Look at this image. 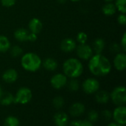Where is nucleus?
<instances>
[{
	"label": "nucleus",
	"mask_w": 126,
	"mask_h": 126,
	"mask_svg": "<svg viewBox=\"0 0 126 126\" xmlns=\"http://www.w3.org/2000/svg\"><path fill=\"white\" fill-rule=\"evenodd\" d=\"M88 61L89 70L95 76H105L111 71L112 65L110 60L102 53L93 54Z\"/></svg>",
	"instance_id": "obj_1"
},
{
	"label": "nucleus",
	"mask_w": 126,
	"mask_h": 126,
	"mask_svg": "<svg viewBox=\"0 0 126 126\" xmlns=\"http://www.w3.org/2000/svg\"><path fill=\"white\" fill-rule=\"evenodd\" d=\"M83 65L79 59L69 58L63 63V72L67 78L80 77L83 72Z\"/></svg>",
	"instance_id": "obj_2"
},
{
	"label": "nucleus",
	"mask_w": 126,
	"mask_h": 126,
	"mask_svg": "<svg viewBox=\"0 0 126 126\" xmlns=\"http://www.w3.org/2000/svg\"><path fill=\"white\" fill-rule=\"evenodd\" d=\"M21 65L27 71L35 72L41 67L42 60L37 53L28 52L22 54L21 58Z\"/></svg>",
	"instance_id": "obj_3"
},
{
	"label": "nucleus",
	"mask_w": 126,
	"mask_h": 126,
	"mask_svg": "<svg viewBox=\"0 0 126 126\" xmlns=\"http://www.w3.org/2000/svg\"><path fill=\"white\" fill-rule=\"evenodd\" d=\"M110 99L116 105H124L126 102V89L124 86L116 87L110 94Z\"/></svg>",
	"instance_id": "obj_4"
},
{
	"label": "nucleus",
	"mask_w": 126,
	"mask_h": 126,
	"mask_svg": "<svg viewBox=\"0 0 126 126\" xmlns=\"http://www.w3.org/2000/svg\"><path fill=\"white\" fill-rule=\"evenodd\" d=\"M32 97V94L31 90L27 87H22L17 91L16 96L14 97V102L25 105L30 102Z\"/></svg>",
	"instance_id": "obj_5"
},
{
	"label": "nucleus",
	"mask_w": 126,
	"mask_h": 126,
	"mask_svg": "<svg viewBox=\"0 0 126 126\" xmlns=\"http://www.w3.org/2000/svg\"><path fill=\"white\" fill-rule=\"evenodd\" d=\"M75 50L78 57L82 60H89L94 54L92 48L86 43L79 44L76 46Z\"/></svg>",
	"instance_id": "obj_6"
},
{
	"label": "nucleus",
	"mask_w": 126,
	"mask_h": 126,
	"mask_svg": "<svg viewBox=\"0 0 126 126\" xmlns=\"http://www.w3.org/2000/svg\"><path fill=\"white\" fill-rule=\"evenodd\" d=\"M82 88L86 94H93L99 90L100 82L97 79L89 77L83 81L82 84Z\"/></svg>",
	"instance_id": "obj_7"
},
{
	"label": "nucleus",
	"mask_w": 126,
	"mask_h": 126,
	"mask_svg": "<svg viewBox=\"0 0 126 126\" xmlns=\"http://www.w3.org/2000/svg\"><path fill=\"white\" fill-rule=\"evenodd\" d=\"M67 76L64 74L58 73L53 75L50 79V84L53 88L59 90L65 87L67 84Z\"/></svg>",
	"instance_id": "obj_8"
},
{
	"label": "nucleus",
	"mask_w": 126,
	"mask_h": 126,
	"mask_svg": "<svg viewBox=\"0 0 126 126\" xmlns=\"http://www.w3.org/2000/svg\"><path fill=\"white\" fill-rule=\"evenodd\" d=\"M114 121L120 125L125 126L126 123V108L124 105H120L116 108L112 114Z\"/></svg>",
	"instance_id": "obj_9"
},
{
	"label": "nucleus",
	"mask_w": 126,
	"mask_h": 126,
	"mask_svg": "<svg viewBox=\"0 0 126 126\" xmlns=\"http://www.w3.org/2000/svg\"><path fill=\"white\" fill-rule=\"evenodd\" d=\"M113 65L118 71H123L126 68V55L125 52L117 53L113 60Z\"/></svg>",
	"instance_id": "obj_10"
},
{
	"label": "nucleus",
	"mask_w": 126,
	"mask_h": 126,
	"mask_svg": "<svg viewBox=\"0 0 126 126\" xmlns=\"http://www.w3.org/2000/svg\"><path fill=\"white\" fill-rule=\"evenodd\" d=\"M77 46V42L72 38H65L63 39L60 44L61 50L64 53H70L75 50Z\"/></svg>",
	"instance_id": "obj_11"
},
{
	"label": "nucleus",
	"mask_w": 126,
	"mask_h": 126,
	"mask_svg": "<svg viewBox=\"0 0 126 126\" xmlns=\"http://www.w3.org/2000/svg\"><path fill=\"white\" fill-rule=\"evenodd\" d=\"M18 74L16 69L14 68H9L7 69L2 74L1 78L3 81L7 84L14 83L18 79Z\"/></svg>",
	"instance_id": "obj_12"
},
{
	"label": "nucleus",
	"mask_w": 126,
	"mask_h": 126,
	"mask_svg": "<svg viewBox=\"0 0 126 126\" xmlns=\"http://www.w3.org/2000/svg\"><path fill=\"white\" fill-rule=\"evenodd\" d=\"M28 28L30 32L38 34L43 28L42 22L38 18H32L30 20L28 24Z\"/></svg>",
	"instance_id": "obj_13"
},
{
	"label": "nucleus",
	"mask_w": 126,
	"mask_h": 126,
	"mask_svg": "<svg viewBox=\"0 0 126 126\" xmlns=\"http://www.w3.org/2000/svg\"><path fill=\"white\" fill-rule=\"evenodd\" d=\"M30 31L24 27H19L17 28L14 33H13V36L14 38L20 42H24L27 41L28 39V35H29Z\"/></svg>",
	"instance_id": "obj_14"
},
{
	"label": "nucleus",
	"mask_w": 126,
	"mask_h": 126,
	"mask_svg": "<svg viewBox=\"0 0 126 126\" xmlns=\"http://www.w3.org/2000/svg\"><path fill=\"white\" fill-rule=\"evenodd\" d=\"M85 105L81 102H75L72 105L69 109L70 114L72 117H78L83 114L85 111Z\"/></svg>",
	"instance_id": "obj_15"
},
{
	"label": "nucleus",
	"mask_w": 126,
	"mask_h": 126,
	"mask_svg": "<svg viewBox=\"0 0 126 126\" xmlns=\"http://www.w3.org/2000/svg\"><path fill=\"white\" fill-rule=\"evenodd\" d=\"M68 121V116L64 112H58L54 116V122L56 126H67Z\"/></svg>",
	"instance_id": "obj_16"
},
{
	"label": "nucleus",
	"mask_w": 126,
	"mask_h": 126,
	"mask_svg": "<svg viewBox=\"0 0 126 126\" xmlns=\"http://www.w3.org/2000/svg\"><path fill=\"white\" fill-rule=\"evenodd\" d=\"M105 47H106L105 40L103 39L102 38H97L93 42L92 48L94 53L99 54V53H103V51L105 49Z\"/></svg>",
	"instance_id": "obj_17"
},
{
	"label": "nucleus",
	"mask_w": 126,
	"mask_h": 126,
	"mask_svg": "<svg viewBox=\"0 0 126 126\" xmlns=\"http://www.w3.org/2000/svg\"><path fill=\"white\" fill-rule=\"evenodd\" d=\"M43 67L48 71H54L58 68V63L56 59L52 57H48L44 60V62H42Z\"/></svg>",
	"instance_id": "obj_18"
},
{
	"label": "nucleus",
	"mask_w": 126,
	"mask_h": 126,
	"mask_svg": "<svg viewBox=\"0 0 126 126\" xmlns=\"http://www.w3.org/2000/svg\"><path fill=\"white\" fill-rule=\"evenodd\" d=\"M95 100L98 103L100 104H106L110 100V94L108 91L105 90L102 91H97L95 93Z\"/></svg>",
	"instance_id": "obj_19"
},
{
	"label": "nucleus",
	"mask_w": 126,
	"mask_h": 126,
	"mask_svg": "<svg viewBox=\"0 0 126 126\" xmlns=\"http://www.w3.org/2000/svg\"><path fill=\"white\" fill-rule=\"evenodd\" d=\"M103 13L107 16H111L116 13L117 8L115 7L114 3L113 2H106V4L102 7Z\"/></svg>",
	"instance_id": "obj_20"
},
{
	"label": "nucleus",
	"mask_w": 126,
	"mask_h": 126,
	"mask_svg": "<svg viewBox=\"0 0 126 126\" xmlns=\"http://www.w3.org/2000/svg\"><path fill=\"white\" fill-rule=\"evenodd\" d=\"M11 47L9 39L4 35H0V53H5Z\"/></svg>",
	"instance_id": "obj_21"
},
{
	"label": "nucleus",
	"mask_w": 126,
	"mask_h": 126,
	"mask_svg": "<svg viewBox=\"0 0 126 126\" xmlns=\"http://www.w3.org/2000/svg\"><path fill=\"white\" fill-rule=\"evenodd\" d=\"M0 102L2 105L7 106L14 102V96L9 92L2 93V95L0 98Z\"/></svg>",
	"instance_id": "obj_22"
},
{
	"label": "nucleus",
	"mask_w": 126,
	"mask_h": 126,
	"mask_svg": "<svg viewBox=\"0 0 126 126\" xmlns=\"http://www.w3.org/2000/svg\"><path fill=\"white\" fill-rule=\"evenodd\" d=\"M66 85L68 86V88L71 91H77L80 88V82L77 79V78L70 79L69 81H67Z\"/></svg>",
	"instance_id": "obj_23"
},
{
	"label": "nucleus",
	"mask_w": 126,
	"mask_h": 126,
	"mask_svg": "<svg viewBox=\"0 0 126 126\" xmlns=\"http://www.w3.org/2000/svg\"><path fill=\"white\" fill-rule=\"evenodd\" d=\"M10 53L13 57H19L21 56L23 54V49L19 45H14L13 47H10Z\"/></svg>",
	"instance_id": "obj_24"
},
{
	"label": "nucleus",
	"mask_w": 126,
	"mask_h": 126,
	"mask_svg": "<svg viewBox=\"0 0 126 126\" xmlns=\"http://www.w3.org/2000/svg\"><path fill=\"white\" fill-rule=\"evenodd\" d=\"M115 1V7L117 10L120 13H126V0H114Z\"/></svg>",
	"instance_id": "obj_25"
},
{
	"label": "nucleus",
	"mask_w": 126,
	"mask_h": 126,
	"mask_svg": "<svg viewBox=\"0 0 126 126\" xmlns=\"http://www.w3.org/2000/svg\"><path fill=\"white\" fill-rule=\"evenodd\" d=\"M4 126H19V121L16 117L9 116L4 120Z\"/></svg>",
	"instance_id": "obj_26"
},
{
	"label": "nucleus",
	"mask_w": 126,
	"mask_h": 126,
	"mask_svg": "<svg viewBox=\"0 0 126 126\" xmlns=\"http://www.w3.org/2000/svg\"><path fill=\"white\" fill-rule=\"evenodd\" d=\"M87 40H88V35L86 33L83 31H80L77 34L76 42H78L79 44H85L86 43Z\"/></svg>",
	"instance_id": "obj_27"
},
{
	"label": "nucleus",
	"mask_w": 126,
	"mask_h": 126,
	"mask_svg": "<svg viewBox=\"0 0 126 126\" xmlns=\"http://www.w3.org/2000/svg\"><path fill=\"white\" fill-rule=\"evenodd\" d=\"M52 104H53V106L55 108H61L64 105V100L62 97H56L53 99L52 100Z\"/></svg>",
	"instance_id": "obj_28"
},
{
	"label": "nucleus",
	"mask_w": 126,
	"mask_h": 126,
	"mask_svg": "<svg viewBox=\"0 0 126 126\" xmlns=\"http://www.w3.org/2000/svg\"><path fill=\"white\" fill-rule=\"evenodd\" d=\"M99 118V114L97 111L92 110L90 111L88 114V120L90 121L91 123H95L96 121H97Z\"/></svg>",
	"instance_id": "obj_29"
},
{
	"label": "nucleus",
	"mask_w": 126,
	"mask_h": 126,
	"mask_svg": "<svg viewBox=\"0 0 126 126\" xmlns=\"http://www.w3.org/2000/svg\"><path fill=\"white\" fill-rule=\"evenodd\" d=\"M121 50H122V48L120 46V44L117 43V42H114L111 44V45L110 46V50L113 53H118L120 52H121Z\"/></svg>",
	"instance_id": "obj_30"
},
{
	"label": "nucleus",
	"mask_w": 126,
	"mask_h": 126,
	"mask_svg": "<svg viewBox=\"0 0 126 126\" xmlns=\"http://www.w3.org/2000/svg\"><path fill=\"white\" fill-rule=\"evenodd\" d=\"M17 0H0L1 4L4 7H11L15 5Z\"/></svg>",
	"instance_id": "obj_31"
},
{
	"label": "nucleus",
	"mask_w": 126,
	"mask_h": 126,
	"mask_svg": "<svg viewBox=\"0 0 126 126\" xmlns=\"http://www.w3.org/2000/svg\"><path fill=\"white\" fill-rule=\"evenodd\" d=\"M117 22L119 25L125 26L126 25V13H120L117 16Z\"/></svg>",
	"instance_id": "obj_32"
},
{
	"label": "nucleus",
	"mask_w": 126,
	"mask_h": 126,
	"mask_svg": "<svg viewBox=\"0 0 126 126\" xmlns=\"http://www.w3.org/2000/svg\"><path fill=\"white\" fill-rule=\"evenodd\" d=\"M120 45V46H121L122 50H123V52H125L126 50V33H123Z\"/></svg>",
	"instance_id": "obj_33"
},
{
	"label": "nucleus",
	"mask_w": 126,
	"mask_h": 126,
	"mask_svg": "<svg viewBox=\"0 0 126 126\" xmlns=\"http://www.w3.org/2000/svg\"><path fill=\"white\" fill-rule=\"evenodd\" d=\"M102 115L103 117V118H105L106 120H109L112 117V113L109 111V110H104L102 112Z\"/></svg>",
	"instance_id": "obj_34"
},
{
	"label": "nucleus",
	"mask_w": 126,
	"mask_h": 126,
	"mask_svg": "<svg viewBox=\"0 0 126 126\" xmlns=\"http://www.w3.org/2000/svg\"><path fill=\"white\" fill-rule=\"evenodd\" d=\"M38 34L36 33H31L30 32L29 33V35H28V39H27V41L29 42H34L37 40L38 39V36H37Z\"/></svg>",
	"instance_id": "obj_35"
},
{
	"label": "nucleus",
	"mask_w": 126,
	"mask_h": 126,
	"mask_svg": "<svg viewBox=\"0 0 126 126\" xmlns=\"http://www.w3.org/2000/svg\"><path fill=\"white\" fill-rule=\"evenodd\" d=\"M69 126H83V120H74L71 122Z\"/></svg>",
	"instance_id": "obj_36"
},
{
	"label": "nucleus",
	"mask_w": 126,
	"mask_h": 126,
	"mask_svg": "<svg viewBox=\"0 0 126 126\" xmlns=\"http://www.w3.org/2000/svg\"><path fill=\"white\" fill-rule=\"evenodd\" d=\"M83 126H93V125L89 120H83Z\"/></svg>",
	"instance_id": "obj_37"
},
{
	"label": "nucleus",
	"mask_w": 126,
	"mask_h": 126,
	"mask_svg": "<svg viewBox=\"0 0 126 126\" xmlns=\"http://www.w3.org/2000/svg\"><path fill=\"white\" fill-rule=\"evenodd\" d=\"M108 126H124L120 125V124H118V123H112L109 124Z\"/></svg>",
	"instance_id": "obj_38"
},
{
	"label": "nucleus",
	"mask_w": 126,
	"mask_h": 126,
	"mask_svg": "<svg viewBox=\"0 0 126 126\" xmlns=\"http://www.w3.org/2000/svg\"><path fill=\"white\" fill-rule=\"evenodd\" d=\"M58 1L59 3L63 4V3H65V2L66 1V0H58Z\"/></svg>",
	"instance_id": "obj_39"
},
{
	"label": "nucleus",
	"mask_w": 126,
	"mask_h": 126,
	"mask_svg": "<svg viewBox=\"0 0 126 126\" xmlns=\"http://www.w3.org/2000/svg\"><path fill=\"white\" fill-rule=\"evenodd\" d=\"M105 2H113L114 0H103Z\"/></svg>",
	"instance_id": "obj_40"
},
{
	"label": "nucleus",
	"mask_w": 126,
	"mask_h": 126,
	"mask_svg": "<svg viewBox=\"0 0 126 126\" xmlns=\"http://www.w3.org/2000/svg\"><path fill=\"white\" fill-rule=\"evenodd\" d=\"M2 90H1V86H0V98H1V95H2Z\"/></svg>",
	"instance_id": "obj_41"
},
{
	"label": "nucleus",
	"mask_w": 126,
	"mask_h": 126,
	"mask_svg": "<svg viewBox=\"0 0 126 126\" xmlns=\"http://www.w3.org/2000/svg\"><path fill=\"white\" fill-rule=\"evenodd\" d=\"M69 1H71L72 2H78V1H80V0H69Z\"/></svg>",
	"instance_id": "obj_42"
},
{
	"label": "nucleus",
	"mask_w": 126,
	"mask_h": 126,
	"mask_svg": "<svg viewBox=\"0 0 126 126\" xmlns=\"http://www.w3.org/2000/svg\"><path fill=\"white\" fill-rule=\"evenodd\" d=\"M86 1H92V0H86Z\"/></svg>",
	"instance_id": "obj_43"
}]
</instances>
